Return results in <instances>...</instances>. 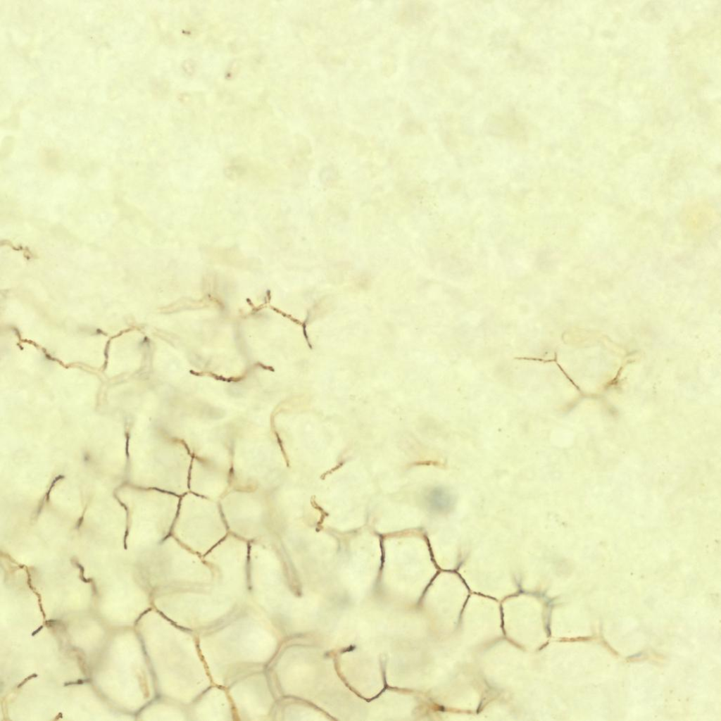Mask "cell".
<instances>
[{"label": "cell", "instance_id": "cell-2", "mask_svg": "<svg viewBox=\"0 0 721 721\" xmlns=\"http://www.w3.org/2000/svg\"><path fill=\"white\" fill-rule=\"evenodd\" d=\"M219 504L229 533L248 542L270 537V492L232 487Z\"/></svg>", "mask_w": 721, "mask_h": 721}, {"label": "cell", "instance_id": "cell-4", "mask_svg": "<svg viewBox=\"0 0 721 721\" xmlns=\"http://www.w3.org/2000/svg\"><path fill=\"white\" fill-rule=\"evenodd\" d=\"M429 506L435 511L444 512L452 506V497L449 492L441 488L432 489L427 496Z\"/></svg>", "mask_w": 721, "mask_h": 721}, {"label": "cell", "instance_id": "cell-1", "mask_svg": "<svg viewBox=\"0 0 721 721\" xmlns=\"http://www.w3.org/2000/svg\"><path fill=\"white\" fill-rule=\"evenodd\" d=\"M228 534L219 501L189 491L180 496L171 535L182 544L205 556Z\"/></svg>", "mask_w": 721, "mask_h": 721}, {"label": "cell", "instance_id": "cell-3", "mask_svg": "<svg viewBox=\"0 0 721 721\" xmlns=\"http://www.w3.org/2000/svg\"><path fill=\"white\" fill-rule=\"evenodd\" d=\"M231 488V463L193 456L189 491L219 501Z\"/></svg>", "mask_w": 721, "mask_h": 721}]
</instances>
